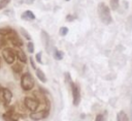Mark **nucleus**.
Wrapping results in <instances>:
<instances>
[{
  "mask_svg": "<svg viewBox=\"0 0 132 121\" xmlns=\"http://www.w3.org/2000/svg\"><path fill=\"white\" fill-rule=\"evenodd\" d=\"M98 16H99L101 22H102L103 24H105V25L110 24L111 21H112L111 14H110V9H109V7H108L105 3H103V2L99 3V5H98Z\"/></svg>",
  "mask_w": 132,
  "mask_h": 121,
  "instance_id": "obj_1",
  "label": "nucleus"
},
{
  "mask_svg": "<svg viewBox=\"0 0 132 121\" xmlns=\"http://www.w3.org/2000/svg\"><path fill=\"white\" fill-rule=\"evenodd\" d=\"M34 79L31 75V73L29 72H25L22 78H21V86L23 88V90L25 91H30L31 89H33L34 87Z\"/></svg>",
  "mask_w": 132,
  "mask_h": 121,
  "instance_id": "obj_2",
  "label": "nucleus"
},
{
  "mask_svg": "<svg viewBox=\"0 0 132 121\" xmlns=\"http://www.w3.org/2000/svg\"><path fill=\"white\" fill-rule=\"evenodd\" d=\"M0 97L2 99V103L5 108H7L11 101V98H12V93L9 89L7 88H1V91H0Z\"/></svg>",
  "mask_w": 132,
  "mask_h": 121,
  "instance_id": "obj_3",
  "label": "nucleus"
},
{
  "mask_svg": "<svg viewBox=\"0 0 132 121\" xmlns=\"http://www.w3.org/2000/svg\"><path fill=\"white\" fill-rule=\"evenodd\" d=\"M24 104H25V107H26L29 111L35 112V111L38 109V107H39V101H38L36 98H34V97H29V96H27V97H25V99H24Z\"/></svg>",
  "mask_w": 132,
  "mask_h": 121,
  "instance_id": "obj_4",
  "label": "nucleus"
},
{
  "mask_svg": "<svg viewBox=\"0 0 132 121\" xmlns=\"http://www.w3.org/2000/svg\"><path fill=\"white\" fill-rule=\"evenodd\" d=\"M2 56L6 63L12 64L15 60V52L10 48H5L2 50Z\"/></svg>",
  "mask_w": 132,
  "mask_h": 121,
  "instance_id": "obj_5",
  "label": "nucleus"
},
{
  "mask_svg": "<svg viewBox=\"0 0 132 121\" xmlns=\"http://www.w3.org/2000/svg\"><path fill=\"white\" fill-rule=\"evenodd\" d=\"M2 118L5 121H19V115L14 111V108H9L5 114L2 115Z\"/></svg>",
  "mask_w": 132,
  "mask_h": 121,
  "instance_id": "obj_6",
  "label": "nucleus"
},
{
  "mask_svg": "<svg viewBox=\"0 0 132 121\" xmlns=\"http://www.w3.org/2000/svg\"><path fill=\"white\" fill-rule=\"evenodd\" d=\"M71 88H72V96H73V104L75 107H77L80 102L81 96H80V89L77 85L75 84H71Z\"/></svg>",
  "mask_w": 132,
  "mask_h": 121,
  "instance_id": "obj_7",
  "label": "nucleus"
},
{
  "mask_svg": "<svg viewBox=\"0 0 132 121\" xmlns=\"http://www.w3.org/2000/svg\"><path fill=\"white\" fill-rule=\"evenodd\" d=\"M47 115H48V110H43L39 112H32V114H30V118L32 120H41L46 118Z\"/></svg>",
  "mask_w": 132,
  "mask_h": 121,
  "instance_id": "obj_8",
  "label": "nucleus"
},
{
  "mask_svg": "<svg viewBox=\"0 0 132 121\" xmlns=\"http://www.w3.org/2000/svg\"><path fill=\"white\" fill-rule=\"evenodd\" d=\"M15 58H18L22 63H26L27 62V56H26L25 52L23 50H21V49L15 51Z\"/></svg>",
  "mask_w": 132,
  "mask_h": 121,
  "instance_id": "obj_9",
  "label": "nucleus"
},
{
  "mask_svg": "<svg viewBox=\"0 0 132 121\" xmlns=\"http://www.w3.org/2000/svg\"><path fill=\"white\" fill-rule=\"evenodd\" d=\"M10 41H11V43L14 46V47H18V48H21L22 46H23V40L19 37V35H16V36H14V37H12V38H10L9 39Z\"/></svg>",
  "mask_w": 132,
  "mask_h": 121,
  "instance_id": "obj_10",
  "label": "nucleus"
},
{
  "mask_svg": "<svg viewBox=\"0 0 132 121\" xmlns=\"http://www.w3.org/2000/svg\"><path fill=\"white\" fill-rule=\"evenodd\" d=\"M22 18H23L24 20L31 21V20H34V19H35V14H34L31 10H26V11H24V13L22 14Z\"/></svg>",
  "mask_w": 132,
  "mask_h": 121,
  "instance_id": "obj_11",
  "label": "nucleus"
},
{
  "mask_svg": "<svg viewBox=\"0 0 132 121\" xmlns=\"http://www.w3.org/2000/svg\"><path fill=\"white\" fill-rule=\"evenodd\" d=\"M117 121H129V118L124 111H120L117 115Z\"/></svg>",
  "mask_w": 132,
  "mask_h": 121,
  "instance_id": "obj_12",
  "label": "nucleus"
},
{
  "mask_svg": "<svg viewBox=\"0 0 132 121\" xmlns=\"http://www.w3.org/2000/svg\"><path fill=\"white\" fill-rule=\"evenodd\" d=\"M36 70V75H37V78L41 81V82H46V77H45V74H44V72L41 70V69H39V68H36L35 69Z\"/></svg>",
  "mask_w": 132,
  "mask_h": 121,
  "instance_id": "obj_13",
  "label": "nucleus"
},
{
  "mask_svg": "<svg viewBox=\"0 0 132 121\" xmlns=\"http://www.w3.org/2000/svg\"><path fill=\"white\" fill-rule=\"evenodd\" d=\"M12 70H13L14 73H21L22 70H23V65H22L20 62L14 63V64L12 65Z\"/></svg>",
  "mask_w": 132,
  "mask_h": 121,
  "instance_id": "obj_14",
  "label": "nucleus"
},
{
  "mask_svg": "<svg viewBox=\"0 0 132 121\" xmlns=\"http://www.w3.org/2000/svg\"><path fill=\"white\" fill-rule=\"evenodd\" d=\"M41 37H42V40H43V43L45 46V48L48 50V42H50V37L47 35V33H45L44 31L41 32Z\"/></svg>",
  "mask_w": 132,
  "mask_h": 121,
  "instance_id": "obj_15",
  "label": "nucleus"
},
{
  "mask_svg": "<svg viewBox=\"0 0 132 121\" xmlns=\"http://www.w3.org/2000/svg\"><path fill=\"white\" fill-rule=\"evenodd\" d=\"M54 57H55V59H57V60H61V59L63 58V52H61V51L55 49V51H54Z\"/></svg>",
  "mask_w": 132,
  "mask_h": 121,
  "instance_id": "obj_16",
  "label": "nucleus"
},
{
  "mask_svg": "<svg viewBox=\"0 0 132 121\" xmlns=\"http://www.w3.org/2000/svg\"><path fill=\"white\" fill-rule=\"evenodd\" d=\"M10 31H11L10 28H0V35L5 36V35H7Z\"/></svg>",
  "mask_w": 132,
  "mask_h": 121,
  "instance_id": "obj_17",
  "label": "nucleus"
},
{
  "mask_svg": "<svg viewBox=\"0 0 132 121\" xmlns=\"http://www.w3.org/2000/svg\"><path fill=\"white\" fill-rule=\"evenodd\" d=\"M9 2H10V0H0V10L3 9L5 6H7Z\"/></svg>",
  "mask_w": 132,
  "mask_h": 121,
  "instance_id": "obj_18",
  "label": "nucleus"
},
{
  "mask_svg": "<svg viewBox=\"0 0 132 121\" xmlns=\"http://www.w3.org/2000/svg\"><path fill=\"white\" fill-rule=\"evenodd\" d=\"M67 33H68V28H67V27H61V28H60V35L64 36V35H66Z\"/></svg>",
  "mask_w": 132,
  "mask_h": 121,
  "instance_id": "obj_19",
  "label": "nucleus"
},
{
  "mask_svg": "<svg viewBox=\"0 0 132 121\" xmlns=\"http://www.w3.org/2000/svg\"><path fill=\"white\" fill-rule=\"evenodd\" d=\"M27 48H28L29 53H33V52H34V44H33V42H32V41H29V42H28Z\"/></svg>",
  "mask_w": 132,
  "mask_h": 121,
  "instance_id": "obj_20",
  "label": "nucleus"
},
{
  "mask_svg": "<svg viewBox=\"0 0 132 121\" xmlns=\"http://www.w3.org/2000/svg\"><path fill=\"white\" fill-rule=\"evenodd\" d=\"M21 33H22V34H23V35H24L28 40H30V39H31V36L26 32V30H25V29H23V28H22V29H21Z\"/></svg>",
  "mask_w": 132,
  "mask_h": 121,
  "instance_id": "obj_21",
  "label": "nucleus"
},
{
  "mask_svg": "<svg viewBox=\"0 0 132 121\" xmlns=\"http://www.w3.org/2000/svg\"><path fill=\"white\" fill-rule=\"evenodd\" d=\"M36 60H37L38 63H42V60H41V52H39V53L36 54Z\"/></svg>",
  "mask_w": 132,
  "mask_h": 121,
  "instance_id": "obj_22",
  "label": "nucleus"
},
{
  "mask_svg": "<svg viewBox=\"0 0 132 121\" xmlns=\"http://www.w3.org/2000/svg\"><path fill=\"white\" fill-rule=\"evenodd\" d=\"M111 7L116 9L118 7V0H111Z\"/></svg>",
  "mask_w": 132,
  "mask_h": 121,
  "instance_id": "obj_23",
  "label": "nucleus"
},
{
  "mask_svg": "<svg viewBox=\"0 0 132 121\" xmlns=\"http://www.w3.org/2000/svg\"><path fill=\"white\" fill-rule=\"evenodd\" d=\"M96 121H104V116L102 114H99L97 117H96Z\"/></svg>",
  "mask_w": 132,
  "mask_h": 121,
  "instance_id": "obj_24",
  "label": "nucleus"
},
{
  "mask_svg": "<svg viewBox=\"0 0 132 121\" xmlns=\"http://www.w3.org/2000/svg\"><path fill=\"white\" fill-rule=\"evenodd\" d=\"M6 43V40H5V37L4 38H0V49L2 47H4V44Z\"/></svg>",
  "mask_w": 132,
  "mask_h": 121,
  "instance_id": "obj_25",
  "label": "nucleus"
},
{
  "mask_svg": "<svg viewBox=\"0 0 132 121\" xmlns=\"http://www.w3.org/2000/svg\"><path fill=\"white\" fill-rule=\"evenodd\" d=\"M30 62H31V65H32V67H33L34 69H36V66H35V64H34V61H33V59H32V58H30Z\"/></svg>",
  "mask_w": 132,
  "mask_h": 121,
  "instance_id": "obj_26",
  "label": "nucleus"
},
{
  "mask_svg": "<svg viewBox=\"0 0 132 121\" xmlns=\"http://www.w3.org/2000/svg\"><path fill=\"white\" fill-rule=\"evenodd\" d=\"M73 19H74V18L71 17V16H68V17H67V20H68V21H71V20H73Z\"/></svg>",
  "mask_w": 132,
  "mask_h": 121,
  "instance_id": "obj_27",
  "label": "nucleus"
},
{
  "mask_svg": "<svg viewBox=\"0 0 132 121\" xmlns=\"http://www.w3.org/2000/svg\"><path fill=\"white\" fill-rule=\"evenodd\" d=\"M34 1H35V0H26V2H27V3H33Z\"/></svg>",
  "mask_w": 132,
  "mask_h": 121,
  "instance_id": "obj_28",
  "label": "nucleus"
},
{
  "mask_svg": "<svg viewBox=\"0 0 132 121\" xmlns=\"http://www.w3.org/2000/svg\"><path fill=\"white\" fill-rule=\"evenodd\" d=\"M0 68H1V58H0Z\"/></svg>",
  "mask_w": 132,
  "mask_h": 121,
  "instance_id": "obj_29",
  "label": "nucleus"
},
{
  "mask_svg": "<svg viewBox=\"0 0 132 121\" xmlns=\"http://www.w3.org/2000/svg\"><path fill=\"white\" fill-rule=\"evenodd\" d=\"M1 88H2V87H1V86H0V91H1Z\"/></svg>",
  "mask_w": 132,
  "mask_h": 121,
  "instance_id": "obj_30",
  "label": "nucleus"
},
{
  "mask_svg": "<svg viewBox=\"0 0 132 121\" xmlns=\"http://www.w3.org/2000/svg\"><path fill=\"white\" fill-rule=\"evenodd\" d=\"M66 1H69V0H66Z\"/></svg>",
  "mask_w": 132,
  "mask_h": 121,
  "instance_id": "obj_31",
  "label": "nucleus"
}]
</instances>
